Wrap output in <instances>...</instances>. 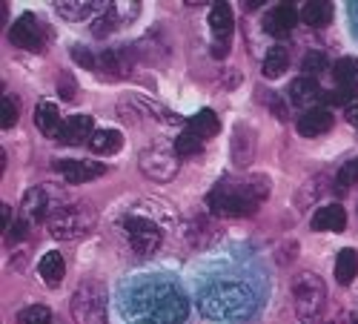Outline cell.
<instances>
[{
    "label": "cell",
    "instance_id": "d6986e66",
    "mask_svg": "<svg viewBox=\"0 0 358 324\" xmlns=\"http://www.w3.org/2000/svg\"><path fill=\"white\" fill-rule=\"evenodd\" d=\"M255 155V132L241 124V127H235V135H232V161L238 167H247Z\"/></svg>",
    "mask_w": 358,
    "mask_h": 324
},
{
    "label": "cell",
    "instance_id": "6da1fadb",
    "mask_svg": "<svg viewBox=\"0 0 358 324\" xmlns=\"http://www.w3.org/2000/svg\"><path fill=\"white\" fill-rule=\"evenodd\" d=\"M124 316L132 324H181L187 318V299L169 281H146L124 299Z\"/></svg>",
    "mask_w": 358,
    "mask_h": 324
},
{
    "label": "cell",
    "instance_id": "b9f144b4",
    "mask_svg": "<svg viewBox=\"0 0 358 324\" xmlns=\"http://www.w3.org/2000/svg\"><path fill=\"white\" fill-rule=\"evenodd\" d=\"M347 324H358V313H350V318H347Z\"/></svg>",
    "mask_w": 358,
    "mask_h": 324
},
{
    "label": "cell",
    "instance_id": "83f0119b",
    "mask_svg": "<svg viewBox=\"0 0 358 324\" xmlns=\"http://www.w3.org/2000/svg\"><path fill=\"white\" fill-rule=\"evenodd\" d=\"M175 150H178V155H181V158L198 155V153L203 150V138H201L198 132L187 129V132H181V135H178V141H175Z\"/></svg>",
    "mask_w": 358,
    "mask_h": 324
},
{
    "label": "cell",
    "instance_id": "4316f807",
    "mask_svg": "<svg viewBox=\"0 0 358 324\" xmlns=\"http://www.w3.org/2000/svg\"><path fill=\"white\" fill-rule=\"evenodd\" d=\"M358 78V61L355 57H341V61L333 66V80L338 86H355Z\"/></svg>",
    "mask_w": 358,
    "mask_h": 324
},
{
    "label": "cell",
    "instance_id": "484cf974",
    "mask_svg": "<svg viewBox=\"0 0 358 324\" xmlns=\"http://www.w3.org/2000/svg\"><path fill=\"white\" fill-rule=\"evenodd\" d=\"M192 132H198L203 141L206 138H213V135H218V129H221V121H218V115L213 112V109H201L195 118H192V127H189Z\"/></svg>",
    "mask_w": 358,
    "mask_h": 324
},
{
    "label": "cell",
    "instance_id": "44dd1931",
    "mask_svg": "<svg viewBox=\"0 0 358 324\" xmlns=\"http://www.w3.org/2000/svg\"><path fill=\"white\" fill-rule=\"evenodd\" d=\"M55 9H57V15L66 17V20H86L89 15L101 12L103 3H95V0H61V3H55Z\"/></svg>",
    "mask_w": 358,
    "mask_h": 324
},
{
    "label": "cell",
    "instance_id": "8fae6325",
    "mask_svg": "<svg viewBox=\"0 0 358 324\" xmlns=\"http://www.w3.org/2000/svg\"><path fill=\"white\" fill-rule=\"evenodd\" d=\"M210 29H213V55L227 57L232 41V9L229 3H215L210 9Z\"/></svg>",
    "mask_w": 358,
    "mask_h": 324
},
{
    "label": "cell",
    "instance_id": "52a82bcc",
    "mask_svg": "<svg viewBox=\"0 0 358 324\" xmlns=\"http://www.w3.org/2000/svg\"><path fill=\"white\" fill-rule=\"evenodd\" d=\"M181 155H178L175 143L169 141H155L152 146H146V150L141 153V172L146 175V178H152L158 184H166L172 181L178 175V167H181V161H178Z\"/></svg>",
    "mask_w": 358,
    "mask_h": 324
},
{
    "label": "cell",
    "instance_id": "8992f818",
    "mask_svg": "<svg viewBox=\"0 0 358 324\" xmlns=\"http://www.w3.org/2000/svg\"><path fill=\"white\" fill-rule=\"evenodd\" d=\"M75 324H106V293L95 281H83L69 302Z\"/></svg>",
    "mask_w": 358,
    "mask_h": 324
},
{
    "label": "cell",
    "instance_id": "2e32d148",
    "mask_svg": "<svg viewBox=\"0 0 358 324\" xmlns=\"http://www.w3.org/2000/svg\"><path fill=\"white\" fill-rule=\"evenodd\" d=\"M347 227V213L341 204H324L313 213V230L318 232H341Z\"/></svg>",
    "mask_w": 358,
    "mask_h": 324
},
{
    "label": "cell",
    "instance_id": "4fadbf2b",
    "mask_svg": "<svg viewBox=\"0 0 358 324\" xmlns=\"http://www.w3.org/2000/svg\"><path fill=\"white\" fill-rule=\"evenodd\" d=\"M52 167L61 172L69 184H86V181H95L103 175V167L95 161H55Z\"/></svg>",
    "mask_w": 358,
    "mask_h": 324
},
{
    "label": "cell",
    "instance_id": "f1b7e54d",
    "mask_svg": "<svg viewBox=\"0 0 358 324\" xmlns=\"http://www.w3.org/2000/svg\"><path fill=\"white\" fill-rule=\"evenodd\" d=\"M358 184V158H352V161H347L341 169H338V175H336V192H347L350 187H355Z\"/></svg>",
    "mask_w": 358,
    "mask_h": 324
},
{
    "label": "cell",
    "instance_id": "e0dca14e",
    "mask_svg": "<svg viewBox=\"0 0 358 324\" xmlns=\"http://www.w3.org/2000/svg\"><path fill=\"white\" fill-rule=\"evenodd\" d=\"M330 127H333V112H327V109H310L295 124L298 135H304V138H318L324 132H330Z\"/></svg>",
    "mask_w": 358,
    "mask_h": 324
},
{
    "label": "cell",
    "instance_id": "7c38bea8",
    "mask_svg": "<svg viewBox=\"0 0 358 324\" xmlns=\"http://www.w3.org/2000/svg\"><path fill=\"white\" fill-rule=\"evenodd\" d=\"M324 90L318 86V80L315 78H307V75H301V78H295L292 83H289V101L295 104V106H301L304 112H310L315 104H321L324 101Z\"/></svg>",
    "mask_w": 358,
    "mask_h": 324
},
{
    "label": "cell",
    "instance_id": "9c48e42d",
    "mask_svg": "<svg viewBox=\"0 0 358 324\" xmlns=\"http://www.w3.org/2000/svg\"><path fill=\"white\" fill-rule=\"evenodd\" d=\"M121 224H124V230H127V235H129V244H132V250H135L138 255H152V253L161 247V241H164L161 227H158L155 221L143 218V216L129 213Z\"/></svg>",
    "mask_w": 358,
    "mask_h": 324
},
{
    "label": "cell",
    "instance_id": "30bf717a",
    "mask_svg": "<svg viewBox=\"0 0 358 324\" xmlns=\"http://www.w3.org/2000/svg\"><path fill=\"white\" fill-rule=\"evenodd\" d=\"M9 41L17 46V49H26V52H41L43 43H46V29L43 23L32 15V12H26L20 15L12 29H9Z\"/></svg>",
    "mask_w": 358,
    "mask_h": 324
},
{
    "label": "cell",
    "instance_id": "d4e9b609",
    "mask_svg": "<svg viewBox=\"0 0 358 324\" xmlns=\"http://www.w3.org/2000/svg\"><path fill=\"white\" fill-rule=\"evenodd\" d=\"M355 276H358V253L347 247L336 258V281L338 284H352Z\"/></svg>",
    "mask_w": 358,
    "mask_h": 324
},
{
    "label": "cell",
    "instance_id": "d590c367",
    "mask_svg": "<svg viewBox=\"0 0 358 324\" xmlns=\"http://www.w3.org/2000/svg\"><path fill=\"white\" fill-rule=\"evenodd\" d=\"M72 61L80 64L83 69H98V61H95L92 52H89L86 46H72Z\"/></svg>",
    "mask_w": 358,
    "mask_h": 324
},
{
    "label": "cell",
    "instance_id": "3957f363",
    "mask_svg": "<svg viewBox=\"0 0 358 324\" xmlns=\"http://www.w3.org/2000/svg\"><path fill=\"white\" fill-rule=\"evenodd\" d=\"M252 307V296L241 284H213L201 293V313L210 318H238Z\"/></svg>",
    "mask_w": 358,
    "mask_h": 324
},
{
    "label": "cell",
    "instance_id": "d6a6232c",
    "mask_svg": "<svg viewBox=\"0 0 358 324\" xmlns=\"http://www.w3.org/2000/svg\"><path fill=\"white\" fill-rule=\"evenodd\" d=\"M115 23H117V9L109 6V9L103 12V17H98V20L92 23L95 38H106V35H112V32H115Z\"/></svg>",
    "mask_w": 358,
    "mask_h": 324
},
{
    "label": "cell",
    "instance_id": "8d00e7d4",
    "mask_svg": "<svg viewBox=\"0 0 358 324\" xmlns=\"http://www.w3.org/2000/svg\"><path fill=\"white\" fill-rule=\"evenodd\" d=\"M98 69L106 72L109 78H117V75H121V66H117V55L115 52H103L101 61H98Z\"/></svg>",
    "mask_w": 358,
    "mask_h": 324
},
{
    "label": "cell",
    "instance_id": "cb8c5ba5",
    "mask_svg": "<svg viewBox=\"0 0 358 324\" xmlns=\"http://www.w3.org/2000/svg\"><path fill=\"white\" fill-rule=\"evenodd\" d=\"M301 20L307 26H315V29L327 26L333 20V3H327V0H313V3H307L301 9Z\"/></svg>",
    "mask_w": 358,
    "mask_h": 324
},
{
    "label": "cell",
    "instance_id": "836d02e7",
    "mask_svg": "<svg viewBox=\"0 0 358 324\" xmlns=\"http://www.w3.org/2000/svg\"><path fill=\"white\" fill-rule=\"evenodd\" d=\"M57 98H64V101H75L78 95V86H75V78L69 72H57Z\"/></svg>",
    "mask_w": 358,
    "mask_h": 324
},
{
    "label": "cell",
    "instance_id": "60d3db41",
    "mask_svg": "<svg viewBox=\"0 0 358 324\" xmlns=\"http://www.w3.org/2000/svg\"><path fill=\"white\" fill-rule=\"evenodd\" d=\"M0 218H3V232H6V230H9V218H12V210L6 207V204L0 207Z\"/></svg>",
    "mask_w": 358,
    "mask_h": 324
},
{
    "label": "cell",
    "instance_id": "74e56055",
    "mask_svg": "<svg viewBox=\"0 0 358 324\" xmlns=\"http://www.w3.org/2000/svg\"><path fill=\"white\" fill-rule=\"evenodd\" d=\"M26 232H29V221H15L9 230H6V244L12 247V244H17V241H23L26 239Z\"/></svg>",
    "mask_w": 358,
    "mask_h": 324
},
{
    "label": "cell",
    "instance_id": "e575fe53",
    "mask_svg": "<svg viewBox=\"0 0 358 324\" xmlns=\"http://www.w3.org/2000/svg\"><path fill=\"white\" fill-rule=\"evenodd\" d=\"M17 124V104L6 95L3 101H0V127L3 129H12Z\"/></svg>",
    "mask_w": 358,
    "mask_h": 324
},
{
    "label": "cell",
    "instance_id": "9a60e30c",
    "mask_svg": "<svg viewBox=\"0 0 358 324\" xmlns=\"http://www.w3.org/2000/svg\"><path fill=\"white\" fill-rule=\"evenodd\" d=\"M298 15L295 12V6L292 3H281V6H275L270 15H266V20H264V26H266V32H270L273 38H287L292 29H295V23H298Z\"/></svg>",
    "mask_w": 358,
    "mask_h": 324
},
{
    "label": "cell",
    "instance_id": "f35d334b",
    "mask_svg": "<svg viewBox=\"0 0 358 324\" xmlns=\"http://www.w3.org/2000/svg\"><path fill=\"white\" fill-rule=\"evenodd\" d=\"M266 104L273 106V112L281 118V121H287V106H284V101H281V95H275V92H270L266 95Z\"/></svg>",
    "mask_w": 358,
    "mask_h": 324
},
{
    "label": "cell",
    "instance_id": "277c9868",
    "mask_svg": "<svg viewBox=\"0 0 358 324\" xmlns=\"http://www.w3.org/2000/svg\"><path fill=\"white\" fill-rule=\"evenodd\" d=\"M95 224H98L95 207L89 201H78V204H66L49 218V235L57 241H75L92 232Z\"/></svg>",
    "mask_w": 358,
    "mask_h": 324
},
{
    "label": "cell",
    "instance_id": "5bb4252c",
    "mask_svg": "<svg viewBox=\"0 0 358 324\" xmlns=\"http://www.w3.org/2000/svg\"><path fill=\"white\" fill-rule=\"evenodd\" d=\"M92 118L89 115H72L64 121V129L61 135H57V141H61L64 146H78V143H89L92 141Z\"/></svg>",
    "mask_w": 358,
    "mask_h": 324
},
{
    "label": "cell",
    "instance_id": "ab89813d",
    "mask_svg": "<svg viewBox=\"0 0 358 324\" xmlns=\"http://www.w3.org/2000/svg\"><path fill=\"white\" fill-rule=\"evenodd\" d=\"M344 112H347V121H350L352 127H358V101H352V104H350Z\"/></svg>",
    "mask_w": 358,
    "mask_h": 324
},
{
    "label": "cell",
    "instance_id": "ffe728a7",
    "mask_svg": "<svg viewBox=\"0 0 358 324\" xmlns=\"http://www.w3.org/2000/svg\"><path fill=\"white\" fill-rule=\"evenodd\" d=\"M38 273H41V279L46 281V287H57V284L64 281V276H66L64 255L57 253V250L46 253V255L41 258V264H38Z\"/></svg>",
    "mask_w": 358,
    "mask_h": 324
},
{
    "label": "cell",
    "instance_id": "ba28073f",
    "mask_svg": "<svg viewBox=\"0 0 358 324\" xmlns=\"http://www.w3.org/2000/svg\"><path fill=\"white\" fill-rule=\"evenodd\" d=\"M61 207H66L64 204V192L57 190V187H32V190H26L23 201H20V216L23 221H43V218H52Z\"/></svg>",
    "mask_w": 358,
    "mask_h": 324
},
{
    "label": "cell",
    "instance_id": "7a4b0ae2",
    "mask_svg": "<svg viewBox=\"0 0 358 324\" xmlns=\"http://www.w3.org/2000/svg\"><path fill=\"white\" fill-rule=\"evenodd\" d=\"M266 198H270V181L264 175H247L215 184V190L206 195V204L215 216H252Z\"/></svg>",
    "mask_w": 358,
    "mask_h": 324
},
{
    "label": "cell",
    "instance_id": "ac0fdd59",
    "mask_svg": "<svg viewBox=\"0 0 358 324\" xmlns=\"http://www.w3.org/2000/svg\"><path fill=\"white\" fill-rule=\"evenodd\" d=\"M35 124H38V129H41L46 138H57V135H61L64 118H61V112H57V104L41 101V104L35 106Z\"/></svg>",
    "mask_w": 358,
    "mask_h": 324
},
{
    "label": "cell",
    "instance_id": "f546056e",
    "mask_svg": "<svg viewBox=\"0 0 358 324\" xmlns=\"http://www.w3.org/2000/svg\"><path fill=\"white\" fill-rule=\"evenodd\" d=\"M20 324H52V310L46 304H29L17 316Z\"/></svg>",
    "mask_w": 358,
    "mask_h": 324
},
{
    "label": "cell",
    "instance_id": "4dcf8cb0",
    "mask_svg": "<svg viewBox=\"0 0 358 324\" xmlns=\"http://www.w3.org/2000/svg\"><path fill=\"white\" fill-rule=\"evenodd\" d=\"M327 66H330V61H327L324 52H307L304 61H301V72H304L307 78H315V75L327 72Z\"/></svg>",
    "mask_w": 358,
    "mask_h": 324
},
{
    "label": "cell",
    "instance_id": "5b68a950",
    "mask_svg": "<svg viewBox=\"0 0 358 324\" xmlns=\"http://www.w3.org/2000/svg\"><path fill=\"white\" fill-rule=\"evenodd\" d=\"M292 296H295V313L304 324H315L327 307V287L321 276L301 273L292 281Z\"/></svg>",
    "mask_w": 358,
    "mask_h": 324
},
{
    "label": "cell",
    "instance_id": "1f68e13d",
    "mask_svg": "<svg viewBox=\"0 0 358 324\" xmlns=\"http://www.w3.org/2000/svg\"><path fill=\"white\" fill-rule=\"evenodd\" d=\"M352 101H358V90L355 86H338V90H330L324 95V104H333V106H350Z\"/></svg>",
    "mask_w": 358,
    "mask_h": 324
},
{
    "label": "cell",
    "instance_id": "603a6c76",
    "mask_svg": "<svg viewBox=\"0 0 358 324\" xmlns=\"http://www.w3.org/2000/svg\"><path fill=\"white\" fill-rule=\"evenodd\" d=\"M287 66H289V52H287V46H273L270 52L264 55V78L275 80V78H281V75L287 72Z\"/></svg>",
    "mask_w": 358,
    "mask_h": 324
},
{
    "label": "cell",
    "instance_id": "7402d4cb",
    "mask_svg": "<svg viewBox=\"0 0 358 324\" xmlns=\"http://www.w3.org/2000/svg\"><path fill=\"white\" fill-rule=\"evenodd\" d=\"M121 143H124V138H121V132L117 129H98L95 135H92V141H89V150H92L95 155H115V153H121Z\"/></svg>",
    "mask_w": 358,
    "mask_h": 324
}]
</instances>
